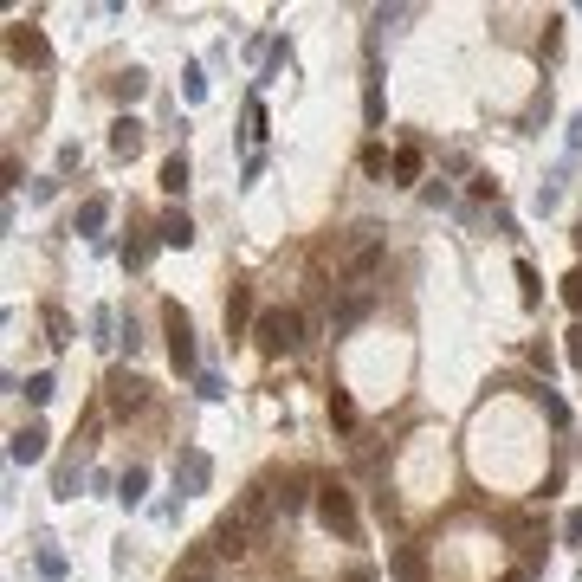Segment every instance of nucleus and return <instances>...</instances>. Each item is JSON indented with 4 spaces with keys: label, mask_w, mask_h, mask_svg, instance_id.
<instances>
[{
    "label": "nucleus",
    "mask_w": 582,
    "mask_h": 582,
    "mask_svg": "<svg viewBox=\"0 0 582 582\" xmlns=\"http://www.w3.org/2000/svg\"><path fill=\"white\" fill-rule=\"evenodd\" d=\"M557 201H563V169H550L537 182V214H557Z\"/></svg>",
    "instance_id": "412c9836"
},
{
    "label": "nucleus",
    "mask_w": 582,
    "mask_h": 582,
    "mask_svg": "<svg viewBox=\"0 0 582 582\" xmlns=\"http://www.w3.org/2000/svg\"><path fill=\"white\" fill-rule=\"evenodd\" d=\"M285 65H291V46H272V52H266V72H259V85H272V78H285Z\"/></svg>",
    "instance_id": "bb28decb"
},
{
    "label": "nucleus",
    "mask_w": 582,
    "mask_h": 582,
    "mask_svg": "<svg viewBox=\"0 0 582 582\" xmlns=\"http://www.w3.org/2000/svg\"><path fill=\"white\" fill-rule=\"evenodd\" d=\"M421 201H427V207H453V188H447V182H427Z\"/></svg>",
    "instance_id": "2f4dec72"
},
{
    "label": "nucleus",
    "mask_w": 582,
    "mask_h": 582,
    "mask_svg": "<svg viewBox=\"0 0 582 582\" xmlns=\"http://www.w3.org/2000/svg\"><path fill=\"white\" fill-rule=\"evenodd\" d=\"M317 524H324L330 537H343V544H356L363 537V524H356V505H350V492H343L337 479H317Z\"/></svg>",
    "instance_id": "f257e3e1"
},
{
    "label": "nucleus",
    "mask_w": 582,
    "mask_h": 582,
    "mask_svg": "<svg viewBox=\"0 0 582 582\" xmlns=\"http://www.w3.org/2000/svg\"><path fill=\"white\" fill-rule=\"evenodd\" d=\"M46 427H39V421H26V427H13V440H7V460L13 466H39V460H46Z\"/></svg>",
    "instance_id": "6e6552de"
},
{
    "label": "nucleus",
    "mask_w": 582,
    "mask_h": 582,
    "mask_svg": "<svg viewBox=\"0 0 582 582\" xmlns=\"http://www.w3.org/2000/svg\"><path fill=\"white\" fill-rule=\"evenodd\" d=\"M207 479H214V460H207L201 447L175 453V485H182V492H207Z\"/></svg>",
    "instance_id": "9d476101"
},
{
    "label": "nucleus",
    "mask_w": 582,
    "mask_h": 582,
    "mask_svg": "<svg viewBox=\"0 0 582 582\" xmlns=\"http://www.w3.org/2000/svg\"><path fill=\"white\" fill-rule=\"evenodd\" d=\"M363 169H369V175H382V169H395V162L382 156V143H369V149H363Z\"/></svg>",
    "instance_id": "72a5a7b5"
},
{
    "label": "nucleus",
    "mask_w": 582,
    "mask_h": 582,
    "mask_svg": "<svg viewBox=\"0 0 582 582\" xmlns=\"http://www.w3.org/2000/svg\"><path fill=\"white\" fill-rule=\"evenodd\" d=\"M563 304H570V311H582V266L563 279Z\"/></svg>",
    "instance_id": "473e14b6"
},
{
    "label": "nucleus",
    "mask_w": 582,
    "mask_h": 582,
    "mask_svg": "<svg viewBox=\"0 0 582 582\" xmlns=\"http://www.w3.org/2000/svg\"><path fill=\"white\" fill-rule=\"evenodd\" d=\"M388 570H395V582H421V550H414V544H401Z\"/></svg>",
    "instance_id": "4be33fe9"
},
{
    "label": "nucleus",
    "mask_w": 582,
    "mask_h": 582,
    "mask_svg": "<svg viewBox=\"0 0 582 582\" xmlns=\"http://www.w3.org/2000/svg\"><path fill=\"white\" fill-rule=\"evenodd\" d=\"M33 563H39V576H46V582H59V576H65V550H59V544H52V537H39V550H33Z\"/></svg>",
    "instance_id": "f3484780"
},
{
    "label": "nucleus",
    "mask_w": 582,
    "mask_h": 582,
    "mask_svg": "<svg viewBox=\"0 0 582 582\" xmlns=\"http://www.w3.org/2000/svg\"><path fill=\"white\" fill-rule=\"evenodd\" d=\"M505 582H524V576H505Z\"/></svg>",
    "instance_id": "ea45409f"
},
{
    "label": "nucleus",
    "mask_w": 582,
    "mask_h": 582,
    "mask_svg": "<svg viewBox=\"0 0 582 582\" xmlns=\"http://www.w3.org/2000/svg\"><path fill=\"white\" fill-rule=\"evenodd\" d=\"M52 388H59V382H52V369H33L26 382H13V395H26L33 408H46V401H52Z\"/></svg>",
    "instance_id": "dca6fc26"
},
{
    "label": "nucleus",
    "mask_w": 582,
    "mask_h": 582,
    "mask_svg": "<svg viewBox=\"0 0 582 582\" xmlns=\"http://www.w3.org/2000/svg\"><path fill=\"white\" fill-rule=\"evenodd\" d=\"M123 350H130V356L143 350V324H136V317H123Z\"/></svg>",
    "instance_id": "f704fd0d"
},
{
    "label": "nucleus",
    "mask_w": 582,
    "mask_h": 582,
    "mask_svg": "<svg viewBox=\"0 0 582 582\" xmlns=\"http://www.w3.org/2000/svg\"><path fill=\"white\" fill-rule=\"evenodd\" d=\"M169 582H207V550H194V557H188V570H175Z\"/></svg>",
    "instance_id": "c85d7f7f"
},
{
    "label": "nucleus",
    "mask_w": 582,
    "mask_h": 582,
    "mask_svg": "<svg viewBox=\"0 0 582 582\" xmlns=\"http://www.w3.org/2000/svg\"><path fill=\"white\" fill-rule=\"evenodd\" d=\"M156 240L162 246H194V220L182 214V207H169V214L156 220Z\"/></svg>",
    "instance_id": "ddd939ff"
},
{
    "label": "nucleus",
    "mask_w": 582,
    "mask_h": 582,
    "mask_svg": "<svg viewBox=\"0 0 582 582\" xmlns=\"http://www.w3.org/2000/svg\"><path fill=\"white\" fill-rule=\"evenodd\" d=\"M162 337H169V363L182 376H194V324H188L182 304H162Z\"/></svg>",
    "instance_id": "20e7f679"
},
{
    "label": "nucleus",
    "mask_w": 582,
    "mask_h": 582,
    "mask_svg": "<svg viewBox=\"0 0 582 582\" xmlns=\"http://www.w3.org/2000/svg\"><path fill=\"white\" fill-rule=\"evenodd\" d=\"M311 473H266V492H272V511H285V518H291V511H298L304 505V498H317L311 492Z\"/></svg>",
    "instance_id": "423d86ee"
},
{
    "label": "nucleus",
    "mask_w": 582,
    "mask_h": 582,
    "mask_svg": "<svg viewBox=\"0 0 582 582\" xmlns=\"http://www.w3.org/2000/svg\"><path fill=\"white\" fill-rule=\"evenodd\" d=\"M253 337H259V350H266V356L304 350V311H291V304H279V311H259Z\"/></svg>",
    "instance_id": "f03ea898"
},
{
    "label": "nucleus",
    "mask_w": 582,
    "mask_h": 582,
    "mask_svg": "<svg viewBox=\"0 0 582 582\" xmlns=\"http://www.w3.org/2000/svg\"><path fill=\"white\" fill-rule=\"evenodd\" d=\"M382 259H388V246L376 240V227H363V240H356V253L343 259V279H350L356 291H363V279H376V272H382Z\"/></svg>",
    "instance_id": "39448f33"
},
{
    "label": "nucleus",
    "mask_w": 582,
    "mask_h": 582,
    "mask_svg": "<svg viewBox=\"0 0 582 582\" xmlns=\"http://www.w3.org/2000/svg\"><path fill=\"white\" fill-rule=\"evenodd\" d=\"M259 317H253V285H233V298H227V337H246Z\"/></svg>",
    "instance_id": "9b49d317"
},
{
    "label": "nucleus",
    "mask_w": 582,
    "mask_h": 582,
    "mask_svg": "<svg viewBox=\"0 0 582 582\" xmlns=\"http://www.w3.org/2000/svg\"><path fill=\"white\" fill-rule=\"evenodd\" d=\"M337 582H376V570H369V563H350V570H343Z\"/></svg>",
    "instance_id": "4c0bfd02"
},
{
    "label": "nucleus",
    "mask_w": 582,
    "mask_h": 582,
    "mask_svg": "<svg viewBox=\"0 0 582 582\" xmlns=\"http://www.w3.org/2000/svg\"><path fill=\"white\" fill-rule=\"evenodd\" d=\"M7 52H13V65H33V72H39V65H52V46L33 33V26H13V33H7Z\"/></svg>",
    "instance_id": "1a4fd4ad"
},
{
    "label": "nucleus",
    "mask_w": 582,
    "mask_h": 582,
    "mask_svg": "<svg viewBox=\"0 0 582 582\" xmlns=\"http://www.w3.org/2000/svg\"><path fill=\"white\" fill-rule=\"evenodd\" d=\"M110 324H117V311H91V343H97V350L117 343V337H110Z\"/></svg>",
    "instance_id": "a878e982"
},
{
    "label": "nucleus",
    "mask_w": 582,
    "mask_h": 582,
    "mask_svg": "<svg viewBox=\"0 0 582 582\" xmlns=\"http://www.w3.org/2000/svg\"><path fill=\"white\" fill-rule=\"evenodd\" d=\"M563 537H570V544H576V550H582V505H576V511H570V518H563Z\"/></svg>",
    "instance_id": "e433bc0d"
},
{
    "label": "nucleus",
    "mask_w": 582,
    "mask_h": 582,
    "mask_svg": "<svg viewBox=\"0 0 582 582\" xmlns=\"http://www.w3.org/2000/svg\"><path fill=\"white\" fill-rule=\"evenodd\" d=\"M194 395H201V401H220V395H227V382H220L214 369H201V376H194Z\"/></svg>",
    "instance_id": "cd10ccee"
},
{
    "label": "nucleus",
    "mask_w": 582,
    "mask_h": 582,
    "mask_svg": "<svg viewBox=\"0 0 582 582\" xmlns=\"http://www.w3.org/2000/svg\"><path fill=\"white\" fill-rule=\"evenodd\" d=\"M576 582H582V576H576Z\"/></svg>",
    "instance_id": "a19ab883"
},
{
    "label": "nucleus",
    "mask_w": 582,
    "mask_h": 582,
    "mask_svg": "<svg viewBox=\"0 0 582 582\" xmlns=\"http://www.w3.org/2000/svg\"><path fill=\"white\" fill-rule=\"evenodd\" d=\"M143 91H149V72H143V65H130V72L110 78V97H117V104H136Z\"/></svg>",
    "instance_id": "2eb2a0df"
},
{
    "label": "nucleus",
    "mask_w": 582,
    "mask_h": 582,
    "mask_svg": "<svg viewBox=\"0 0 582 582\" xmlns=\"http://www.w3.org/2000/svg\"><path fill=\"white\" fill-rule=\"evenodd\" d=\"M246 136H266V110H259V97L246 104Z\"/></svg>",
    "instance_id": "c9c22d12"
},
{
    "label": "nucleus",
    "mask_w": 582,
    "mask_h": 582,
    "mask_svg": "<svg viewBox=\"0 0 582 582\" xmlns=\"http://www.w3.org/2000/svg\"><path fill=\"white\" fill-rule=\"evenodd\" d=\"M188 175H194V169H188V156H169V162H162V188H169V194H182V188H188Z\"/></svg>",
    "instance_id": "b1692460"
},
{
    "label": "nucleus",
    "mask_w": 582,
    "mask_h": 582,
    "mask_svg": "<svg viewBox=\"0 0 582 582\" xmlns=\"http://www.w3.org/2000/svg\"><path fill=\"white\" fill-rule=\"evenodd\" d=\"M149 253H156V240H149V233H136V240L123 246V266H130V272H143V266H149Z\"/></svg>",
    "instance_id": "393cba45"
},
{
    "label": "nucleus",
    "mask_w": 582,
    "mask_h": 582,
    "mask_svg": "<svg viewBox=\"0 0 582 582\" xmlns=\"http://www.w3.org/2000/svg\"><path fill=\"white\" fill-rule=\"evenodd\" d=\"M388 175H395V182H421V149H395V169H388Z\"/></svg>",
    "instance_id": "5701e85b"
},
{
    "label": "nucleus",
    "mask_w": 582,
    "mask_h": 582,
    "mask_svg": "<svg viewBox=\"0 0 582 582\" xmlns=\"http://www.w3.org/2000/svg\"><path fill=\"white\" fill-rule=\"evenodd\" d=\"M104 220H110V201H104V194H91V201H85V207H78V220H72V233H85V240L97 246V240H104Z\"/></svg>",
    "instance_id": "f8f14e48"
},
{
    "label": "nucleus",
    "mask_w": 582,
    "mask_h": 582,
    "mask_svg": "<svg viewBox=\"0 0 582 582\" xmlns=\"http://www.w3.org/2000/svg\"><path fill=\"white\" fill-rule=\"evenodd\" d=\"M149 408V382L130 376V369H110L104 376V414H117V421H130V414Z\"/></svg>",
    "instance_id": "7ed1b4c3"
},
{
    "label": "nucleus",
    "mask_w": 582,
    "mask_h": 582,
    "mask_svg": "<svg viewBox=\"0 0 582 582\" xmlns=\"http://www.w3.org/2000/svg\"><path fill=\"white\" fill-rule=\"evenodd\" d=\"M46 330H52V343H59V350L72 343V317H65V311H46Z\"/></svg>",
    "instance_id": "c756f323"
},
{
    "label": "nucleus",
    "mask_w": 582,
    "mask_h": 582,
    "mask_svg": "<svg viewBox=\"0 0 582 582\" xmlns=\"http://www.w3.org/2000/svg\"><path fill=\"white\" fill-rule=\"evenodd\" d=\"M570 363H576V369H582V324H576V330H570Z\"/></svg>",
    "instance_id": "58836bf2"
},
{
    "label": "nucleus",
    "mask_w": 582,
    "mask_h": 582,
    "mask_svg": "<svg viewBox=\"0 0 582 582\" xmlns=\"http://www.w3.org/2000/svg\"><path fill=\"white\" fill-rule=\"evenodd\" d=\"M143 492H149V466H130V473L117 479V498L123 505H143Z\"/></svg>",
    "instance_id": "aec40b11"
},
{
    "label": "nucleus",
    "mask_w": 582,
    "mask_h": 582,
    "mask_svg": "<svg viewBox=\"0 0 582 582\" xmlns=\"http://www.w3.org/2000/svg\"><path fill=\"white\" fill-rule=\"evenodd\" d=\"M136 149H143V123H136V117H117V123H110V156L130 162Z\"/></svg>",
    "instance_id": "4468645a"
},
{
    "label": "nucleus",
    "mask_w": 582,
    "mask_h": 582,
    "mask_svg": "<svg viewBox=\"0 0 582 582\" xmlns=\"http://www.w3.org/2000/svg\"><path fill=\"white\" fill-rule=\"evenodd\" d=\"M52 492L72 498V492H78V466H59V473H52Z\"/></svg>",
    "instance_id": "7c9ffc66"
},
{
    "label": "nucleus",
    "mask_w": 582,
    "mask_h": 582,
    "mask_svg": "<svg viewBox=\"0 0 582 582\" xmlns=\"http://www.w3.org/2000/svg\"><path fill=\"white\" fill-rule=\"evenodd\" d=\"M246 544H253V518H246V511H227V518L214 524V550L220 557H246Z\"/></svg>",
    "instance_id": "0eeeda50"
},
{
    "label": "nucleus",
    "mask_w": 582,
    "mask_h": 582,
    "mask_svg": "<svg viewBox=\"0 0 582 582\" xmlns=\"http://www.w3.org/2000/svg\"><path fill=\"white\" fill-rule=\"evenodd\" d=\"M369 304H376V298H369V291H356V298L343 304L337 317H330V324H337V337H343V330H356V324H363V317H369Z\"/></svg>",
    "instance_id": "6ab92c4d"
},
{
    "label": "nucleus",
    "mask_w": 582,
    "mask_h": 582,
    "mask_svg": "<svg viewBox=\"0 0 582 582\" xmlns=\"http://www.w3.org/2000/svg\"><path fill=\"white\" fill-rule=\"evenodd\" d=\"M330 427H337V434H356V401L343 395V388H330Z\"/></svg>",
    "instance_id": "a211bd4d"
}]
</instances>
